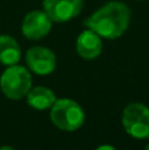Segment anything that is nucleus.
I'll return each instance as SVG.
<instances>
[{
    "instance_id": "7ed1b4c3",
    "label": "nucleus",
    "mask_w": 149,
    "mask_h": 150,
    "mask_svg": "<svg viewBox=\"0 0 149 150\" xmlns=\"http://www.w3.org/2000/svg\"><path fill=\"white\" fill-rule=\"evenodd\" d=\"M32 87V76L26 67L20 65L7 66L0 76L1 92L11 100H20Z\"/></svg>"
},
{
    "instance_id": "39448f33",
    "label": "nucleus",
    "mask_w": 149,
    "mask_h": 150,
    "mask_svg": "<svg viewBox=\"0 0 149 150\" xmlns=\"http://www.w3.org/2000/svg\"><path fill=\"white\" fill-rule=\"evenodd\" d=\"M42 7L53 23H66L82 12L83 0H44Z\"/></svg>"
},
{
    "instance_id": "f257e3e1",
    "label": "nucleus",
    "mask_w": 149,
    "mask_h": 150,
    "mask_svg": "<svg viewBox=\"0 0 149 150\" xmlns=\"http://www.w3.org/2000/svg\"><path fill=\"white\" fill-rule=\"evenodd\" d=\"M131 23V11L123 1H110L96 9L84 20L83 25L102 38L115 40L121 37Z\"/></svg>"
},
{
    "instance_id": "0eeeda50",
    "label": "nucleus",
    "mask_w": 149,
    "mask_h": 150,
    "mask_svg": "<svg viewBox=\"0 0 149 150\" xmlns=\"http://www.w3.org/2000/svg\"><path fill=\"white\" fill-rule=\"evenodd\" d=\"M53 21L45 13V11H32L26 13L21 24V32L29 40L45 38L52 30Z\"/></svg>"
},
{
    "instance_id": "1a4fd4ad",
    "label": "nucleus",
    "mask_w": 149,
    "mask_h": 150,
    "mask_svg": "<svg viewBox=\"0 0 149 150\" xmlns=\"http://www.w3.org/2000/svg\"><path fill=\"white\" fill-rule=\"evenodd\" d=\"M26 103L31 108L37 109V111H45L50 109V107L57 100V96L50 88L44 87V86H37V87H31V90L26 93Z\"/></svg>"
},
{
    "instance_id": "20e7f679",
    "label": "nucleus",
    "mask_w": 149,
    "mask_h": 150,
    "mask_svg": "<svg viewBox=\"0 0 149 150\" xmlns=\"http://www.w3.org/2000/svg\"><path fill=\"white\" fill-rule=\"evenodd\" d=\"M124 130L131 137L149 138V108L141 103H131L124 108L121 117Z\"/></svg>"
},
{
    "instance_id": "423d86ee",
    "label": "nucleus",
    "mask_w": 149,
    "mask_h": 150,
    "mask_svg": "<svg viewBox=\"0 0 149 150\" xmlns=\"http://www.w3.org/2000/svg\"><path fill=\"white\" fill-rule=\"evenodd\" d=\"M25 61L29 70L37 75H49L55 70L57 58L50 49L44 46H33L26 52Z\"/></svg>"
},
{
    "instance_id": "f03ea898",
    "label": "nucleus",
    "mask_w": 149,
    "mask_h": 150,
    "mask_svg": "<svg viewBox=\"0 0 149 150\" xmlns=\"http://www.w3.org/2000/svg\"><path fill=\"white\" fill-rule=\"evenodd\" d=\"M84 120L83 108L71 99H57L50 107V121L60 130L75 132L84 124Z\"/></svg>"
},
{
    "instance_id": "9d476101",
    "label": "nucleus",
    "mask_w": 149,
    "mask_h": 150,
    "mask_svg": "<svg viewBox=\"0 0 149 150\" xmlns=\"http://www.w3.org/2000/svg\"><path fill=\"white\" fill-rule=\"evenodd\" d=\"M21 59L18 42L8 34H0V63L4 66L17 65Z\"/></svg>"
},
{
    "instance_id": "6e6552de",
    "label": "nucleus",
    "mask_w": 149,
    "mask_h": 150,
    "mask_svg": "<svg viewBox=\"0 0 149 150\" xmlns=\"http://www.w3.org/2000/svg\"><path fill=\"white\" fill-rule=\"evenodd\" d=\"M77 53L83 59H95L100 55L103 49L102 37L94 30L86 28V30L81 32L75 42Z\"/></svg>"
},
{
    "instance_id": "9b49d317",
    "label": "nucleus",
    "mask_w": 149,
    "mask_h": 150,
    "mask_svg": "<svg viewBox=\"0 0 149 150\" xmlns=\"http://www.w3.org/2000/svg\"><path fill=\"white\" fill-rule=\"evenodd\" d=\"M145 149H148V150H149V144H148V145H147V146H145Z\"/></svg>"
}]
</instances>
